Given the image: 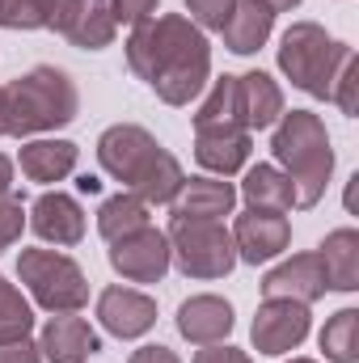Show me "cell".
Returning <instances> with one entry per match:
<instances>
[{
  "label": "cell",
  "instance_id": "6da1fadb",
  "mask_svg": "<svg viewBox=\"0 0 359 363\" xmlns=\"http://www.w3.org/2000/svg\"><path fill=\"white\" fill-rule=\"evenodd\" d=\"M127 68L165 106H190L211 81V43L186 13H153L127 34Z\"/></svg>",
  "mask_w": 359,
  "mask_h": 363
},
{
  "label": "cell",
  "instance_id": "7a4b0ae2",
  "mask_svg": "<svg viewBox=\"0 0 359 363\" xmlns=\"http://www.w3.org/2000/svg\"><path fill=\"white\" fill-rule=\"evenodd\" d=\"M97 165L106 178L144 199L148 207H170L186 182L182 161L140 123H114L97 135Z\"/></svg>",
  "mask_w": 359,
  "mask_h": 363
},
{
  "label": "cell",
  "instance_id": "3957f363",
  "mask_svg": "<svg viewBox=\"0 0 359 363\" xmlns=\"http://www.w3.org/2000/svg\"><path fill=\"white\" fill-rule=\"evenodd\" d=\"M270 152L275 165L296 186V207H317L326 199V186L334 178V144L321 114L283 110L270 127Z\"/></svg>",
  "mask_w": 359,
  "mask_h": 363
},
{
  "label": "cell",
  "instance_id": "277c9868",
  "mask_svg": "<svg viewBox=\"0 0 359 363\" xmlns=\"http://www.w3.org/2000/svg\"><path fill=\"white\" fill-rule=\"evenodd\" d=\"M77 114H81V89L55 64H38L4 85V135L13 140L60 131Z\"/></svg>",
  "mask_w": 359,
  "mask_h": 363
},
{
  "label": "cell",
  "instance_id": "5b68a950",
  "mask_svg": "<svg viewBox=\"0 0 359 363\" xmlns=\"http://www.w3.org/2000/svg\"><path fill=\"white\" fill-rule=\"evenodd\" d=\"M347 43H338L334 34H326V26L317 21H292L279 38V72L296 85L300 93L330 101V85L338 64L347 60Z\"/></svg>",
  "mask_w": 359,
  "mask_h": 363
},
{
  "label": "cell",
  "instance_id": "8992f818",
  "mask_svg": "<svg viewBox=\"0 0 359 363\" xmlns=\"http://www.w3.org/2000/svg\"><path fill=\"white\" fill-rule=\"evenodd\" d=\"M17 279L26 283L30 300L47 313H81L89 304V279L81 262L64 250H21Z\"/></svg>",
  "mask_w": 359,
  "mask_h": 363
},
{
  "label": "cell",
  "instance_id": "52a82bcc",
  "mask_svg": "<svg viewBox=\"0 0 359 363\" xmlns=\"http://www.w3.org/2000/svg\"><path fill=\"white\" fill-rule=\"evenodd\" d=\"M170 258L186 279H228L237 245L224 220H170Z\"/></svg>",
  "mask_w": 359,
  "mask_h": 363
},
{
  "label": "cell",
  "instance_id": "ba28073f",
  "mask_svg": "<svg viewBox=\"0 0 359 363\" xmlns=\"http://www.w3.org/2000/svg\"><path fill=\"white\" fill-rule=\"evenodd\" d=\"M106 258H110V267L118 279H127V283H161L170 267H174V258H170V237L161 233V228H140V233H127V237H118V241H110V250H106Z\"/></svg>",
  "mask_w": 359,
  "mask_h": 363
},
{
  "label": "cell",
  "instance_id": "9c48e42d",
  "mask_svg": "<svg viewBox=\"0 0 359 363\" xmlns=\"http://www.w3.org/2000/svg\"><path fill=\"white\" fill-rule=\"evenodd\" d=\"M228 233L237 245V262H250V267L283 258L292 245V220L283 211H267V207H245Z\"/></svg>",
  "mask_w": 359,
  "mask_h": 363
},
{
  "label": "cell",
  "instance_id": "30bf717a",
  "mask_svg": "<svg viewBox=\"0 0 359 363\" xmlns=\"http://www.w3.org/2000/svg\"><path fill=\"white\" fill-rule=\"evenodd\" d=\"M309 330H313L309 304H296V300H263L258 313H254L250 338H254V351L258 355H292V351H300V342L309 338Z\"/></svg>",
  "mask_w": 359,
  "mask_h": 363
},
{
  "label": "cell",
  "instance_id": "8fae6325",
  "mask_svg": "<svg viewBox=\"0 0 359 363\" xmlns=\"http://www.w3.org/2000/svg\"><path fill=\"white\" fill-rule=\"evenodd\" d=\"M97 325L118 342H136L157 325V300L140 287L110 283L97 291Z\"/></svg>",
  "mask_w": 359,
  "mask_h": 363
},
{
  "label": "cell",
  "instance_id": "7c38bea8",
  "mask_svg": "<svg viewBox=\"0 0 359 363\" xmlns=\"http://www.w3.org/2000/svg\"><path fill=\"white\" fill-rule=\"evenodd\" d=\"M81 51H106L118 34V21L110 13V0H55L51 26Z\"/></svg>",
  "mask_w": 359,
  "mask_h": 363
},
{
  "label": "cell",
  "instance_id": "4fadbf2b",
  "mask_svg": "<svg viewBox=\"0 0 359 363\" xmlns=\"http://www.w3.org/2000/svg\"><path fill=\"white\" fill-rule=\"evenodd\" d=\"M26 224L34 228L38 241L55 245V250H68V245H81V237H85V207L68 190H43L30 203Z\"/></svg>",
  "mask_w": 359,
  "mask_h": 363
},
{
  "label": "cell",
  "instance_id": "5bb4252c",
  "mask_svg": "<svg viewBox=\"0 0 359 363\" xmlns=\"http://www.w3.org/2000/svg\"><path fill=\"white\" fill-rule=\"evenodd\" d=\"M263 300H296V304H317L326 291H330V283H326V267H321V258H317V250L313 254H292V258H283L279 267H270L263 274Z\"/></svg>",
  "mask_w": 359,
  "mask_h": 363
},
{
  "label": "cell",
  "instance_id": "9a60e30c",
  "mask_svg": "<svg viewBox=\"0 0 359 363\" xmlns=\"http://www.w3.org/2000/svg\"><path fill=\"white\" fill-rule=\"evenodd\" d=\"M254 152V135L237 123H216V127H194V161L216 174V178H233L250 165Z\"/></svg>",
  "mask_w": 359,
  "mask_h": 363
},
{
  "label": "cell",
  "instance_id": "2e32d148",
  "mask_svg": "<svg viewBox=\"0 0 359 363\" xmlns=\"http://www.w3.org/2000/svg\"><path fill=\"white\" fill-rule=\"evenodd\" d=\"M38 351L43 363H85L101 351V334L77 313H51L38 330Z\"/></svg>",
  "mask_w": 359,
  "mask_h": 363
},
{
  "label": "cell",
  "instance_id": "e0dca14e",
  "mask_svg": "<svg viewBox=\"0 0 359 363\" xmlns=\"http://www.w3.org/2000/svg\"><path fill=\"white\" fill-rule=\"evenodd\" d=\"M237 325V313L224 296L216 291H199L190 300L178 304V334L194 347H211V342H224Z\"/></svg>",
  "mask_w": 359,
  "mask_h": 363
},
{
  "label": "cell",
  "instance_id": "ac0fdd59",
  "mask_svg": "<svg viewBox=\"0 0 359 363\" xmlns=\"http://www.w3.org/2000/svg\"><path fill=\"white\" fill-rule=\"evenodd\" d=\"M237 207V186L216 174L186 178L170 203V220H224Z\"/></svg>",
  "mask_w": 359,
  "mask_h": 363
},
{
  "label": "cell",
  "instance_id": "d6986e66",
  "mask_svg": "<svg viewBox=\"0 0 359 363\" xmlns=\"http://www.w3.org/2000/svg\"><path fill=\"white\" fill-rule=\"evenodd\" d=\"M81 161V148L72 140H55V135H34L21 144L17 152V169L26 182H38V186H55V182L72 178Z\"/></svg>",
  "mask_w": 359,
  "mask_h": 363
},
{
  "label": "cell",
  "instance_id": "ffe728a7",
  "mask_svg": "<svg viewBox=\"0 0 359 363\" xmlns=\"http://www.w3.org/2000/svg\"><path fill=\"white\" fill-rule=\"evenodd\" d=\"M283 110H287L283 106V89H279V81L270 72L254 68V72L237 77V118H241V127L250 135L254 131H270Z\"/></svg>",
  "mask_w": 359,
  "mask_h": 363
},
{
  "label": "cell",
  "instance_id": "44dd1931",
  "mask_svg": "<svg viewBox=\"0 0 359 363\" xmlns=\"http://www.w3.org/2000/svg\"><path fill=\"white\" fill-rule=\"evenodd\" d=\"M237 199H245V207H267V211H296V186L292 178L275 165V161H258L245 165V178L237 186Z\"/></svg>",
  "mask_w": 359,
  "mask_h": 363
},
{
  "label": "cell",
  "instance_id": "7402d4cb",
  "mask_svg": "<svg viewBox=\"0 0 359 363\" xmlns=\"http://www.w3.org/2000/svg\"><path fill=\"white\" fill-rule=\"evenodd\" d=\"M270 34H275V13H267L258 0H237L233 13H228V21H224V30H220L224 47H228L233 55H254V51H263L270 43Z\"/></svg>",
  "mask_w": 359,
  "mask_h": 363
},
{
  "label": "cell",
  "instance_id": "603a6c76",
  "mask_svg": "<svg viewBox=\"0 0 359 363\" xmlns=\"http://www.w3.org/2000/svg\"><path fill=\"white\" fill-rule=\"evenodd\" d=\"M317 258L326 267L330 291H355L359 287V233L351 224L326 233V241L317 245Z\"/></svg>",
  "mask_w": 359,
  "mask_h": 363
},
{
  "label": "cell",
  "instance_id": "cb8c5ba5",
  "mask_svg": "<svg viewBox=\"0 0 359 363\" xmlns=\"http://www.w3.org/2000/svg\"><path fill=\"white\" fill-rule=\"evenodd\" d=\"M148 224H153V207L144 199H136L131 190H118V194L101 199V207H97V233L106 241H118V237L140 233Z\"/></svg>",
  "mask_w": 359,
  "mask_h": 363
},
{
  "label": "cell",
  "instance_id": "d4e9b609",
  "mask_svg": "<svg viewBox=\"0 0 359 363\" xmlns=\"http://www.w3.org/2000/svg\"><path fill=\"white\" fill-rule=\"evenodd\" d=\"M317 347L330 363H359V308H338L321 325Z\"/></svg>",
  "mask_w": 359,
  "mask_h": 363
},
{
  "label": "cell",
  "instance_id": "484cf974",
  "mask_svg": "<svg viewBox=\"0 0 359 363\" xmlns=\"http://www.w3.org/2000/svg\"><path fill=\"white\" fill-rule=\"evenodd\" d=\"M34 334V304L21 296L17 283L0 274V342L9 338H30Z\"/></svg>",
  "mask_w": 359,
  "mask_h": 363
},
{
  "label": "cell",
  "instance_id": "4316f807",
  "mask_svg": "<svg viewBox=\"0 0 359 363\" xmlns=\"http://www.w3.org/2000/svg\"><path fill=\"white\" fill-rule=\"evenodd\" d=\"M51 13H55V0H0L4 30H47Z\"/></svg>",
  "mask_w": 359,
  "mask_h": 363
},
{
  "label": "cell",
  "instance_id": "83f0119b",
  "mask_svg": "<svg viewBox=\"0 0 359 363\" xmlns=\"http://www.w3.org/2000/svg\"><path fill=\"white\" fill-rule=\"evenodd\" d=\"M330 101H334L347 118H355V114H359V55H355V47L347 51V60H343V64H338V72H334Z\"/></svg>",
  "mask_w": 359,
  "mask_h": 363
},
{
  "label": "cell",
  "instance_id": "f1b7e54d",
  "mask_svg": "<svg viewBox=\"0 0 359 363\" xmlns=\"http://www.w3.org/2000/svg\"><path fill=\"white\" fill-rule=\"evenodd\" d=\"M233 4L237 0H186V13H190V21L207 34V30H224V21H228V13H233Z\"/></svg>",
  "mask_w": 359,
  "mask_h": 363
},
{
  "label": "cell",
  "instance_id": "f546056e",
  "mask_svg": "<svg viewBox=\"0 0 359 363\" xmlns=\"http://www.w3.org/2000/svg\"><path fill=\"white\" fill-rule=\"evenodd\" d=\"M21 228H26V207H21V199H17V194L0 199V254L21 241Z\"/></svg>",
  "mask_w": 359,
  "mask_h": 363
},
{
  "label": "cell",
  "instance_id": "4dcf8cb0",
  "mask_svg": "<svg viewBox=\"0 0 359 363\" xmlns=\"http://www.w3.org/2000/svg\"><path fill=\"white\" fill-rule=\"evenodd\" d=\"M161 9V0H110V13L118 26H140Z\"/></svg>",
  "mask_w": 359,
  "mask_h": 363
},
{
  "label": "cell",
  "instance_id": "1f68e13d",
  "mask_svg": "<svg viewBox=\"0 0 359 363\" xmlns=\"http://www.w3.org/2000/svg\"><path fill=\"white\" fill-rule=\"evenodd\" d=\"M190 363H254V359H250V351H241V347H228V342H211V347H199Z\"/></svg>",
  "mask_w": 359,
  "mask_h": 363
},
{
  "label": "cell",
  "instance_id": "d6a6232c",
  "mask_svg": "<svg viewBox=\"0 0 359 363\" xmlns=\"http://www.w3.org/2000/svg\"><path fill=\"white\" fill-rule=\"evenodd\" d=\"M0 363H43V351L34 338H9L0 342Z\"/></svg>",
  "mask_w": 359,
  "mask_h": 363
},
{
  "label": "cell",
  "instance_id": "836d02e7",
  "mask_svg": "<svg viewBox=\"0 0 359 363\" xmlns=\"http://www.w3.org/2000/svg\"><path fill=\"white\" fill-rule=\"evenodd\" d=\"M127 363H182L178 351L174 347H165V342H148V347H140V351H131V359Z\"/></svg>",
  "mask_w": 359,
  "mask_h": 363
},
{
  "label": "cell",
  "instance_id": "e575fe53",
  "mask_svg": "<svg viewBox=\"0 0 359 363\" xmlns=\"http://www.w3.org/2000/svg\"><path fill=\"white\" fill-rule=\"evenodd\" d=\"M13 186H17V178H13V161L0 152V199H9V194H13Z\"/></svg>",
  "mask_w": 359,
  "mask_h": 363
},
{
  "label": "cell",
  "instance_id": "d590c367",
  "mask_svg": "<svg viewBox=\"0 0 359 363\" xmlns=\"http://www.w3.org/2000/svg\"><path fill=\"white\" fill-rule=\"evenodd\" d=\"M258 4H263L267 13H292V9H300L304 0H258Z\"/></svg>",
  "mask_w": 359,
  "mask_h": 363
},
{
  "label": "cell",
  "instance_id": "8d00e7d4",
  "mask_svg": "<svg viewBox=\"0 0 359 363\" xmlns=\"http://www.w3.org/2000/svg\"><path fill=\"white\" fill-rule=\"evenodd\" d=\"M77 186H81L85 194H97V190H101V182H97V178H89V174H85V178L77 182Z\"/></svg>",
  "mask_w": 359,
  "mask_h": 363
},
{
  "label": "cell",
  "instance_id": "74e56055",
  "mask_svg": "<svg viewBox=\"0 0 359 363\" xmlns=\"http://www.w3.org/2000/svg\"><path fill=\"white\" fill-rule=\"evenodd\" d=\"M0 135H4V85H0Z\"/></svg>",
  "mask_w": 359,
  "mask_h": 363
},
{
  "label": "cell",
  "instance_id": "f35d334b",
  "mask_svg": "<svg viewBox=\"0 0 359 363\" xmlns=\"http://www.w3.org/2000/svg\"><path fill=\"white\" fill-rule=\"evenodd\" d=\"M287 363H321V359H309V355H292Z\"/></svg>",
  "mask_w": 359,
  "mask_h": 363
}]
</instances>
